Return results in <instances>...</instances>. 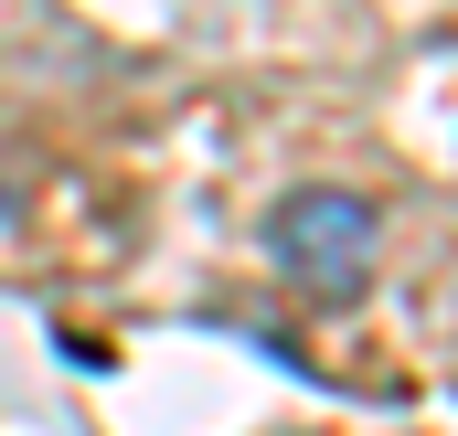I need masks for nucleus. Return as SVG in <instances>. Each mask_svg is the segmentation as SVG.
<instances>
[{
	"instance_id": "f257e3e1",
	"label": "nucleus",
	"mask_w": 458,
	"mask_h": 436,
	"mask_svg": "<svg viewBox=\"0 0 458 436\" xmlns=\"http://www.w3.org/2000/svg\"><path fill=\"white\" fill-rule=\"evenodd\" d=\"M267 266H277L288 288L331 298V309L362 298L373 266H384V203L352 192V181H310V192H288V203L267 214Z\"/></svg>"
},
{
	"instance_id": "f03ea898",
	"label": "nucleus",
	"mask_w": 458,
	"mask_h": 436,
	"mask_svg": "<svg viewBox=\"0 0 458 436\" xmlns=\"http://www.w3.org/2000/svg\"><path fill=\"white\" fill-rule=\"evenodd\" d=\"M0 214H11V192H0Z\"/></svg>"
}]
</instances>
